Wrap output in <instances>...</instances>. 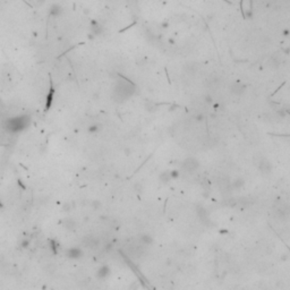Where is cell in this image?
<instances>
[{
  "mask_svg": "<svg viewBox=\"0 0 290 290\" xmlns=\"http://www.w3.org/2000/svg\"><path fill=\"white\" fill-rule=\"evenodd\" d=\"M30 122H31V118L26 115L13 117L5 122V129L10 134H17L26 129L30 126Z\"/></svg>",
  "mask_w": 290,
  "mask_h": 290,
  "instance_id": "cell-1",
  "label": "cell"
},
{
  "mask_svg": "<svg viewBox=\"0 0 290 290\" xmlns=\"http://www.w3.org/2000/svg\"><path fill=\"white\" fill-rule=\"evenodd\" d=\"M113 93L117 101H125L135 93V85L129 80H118Z\"/></svg>",
  "mask_w": 290,
  "mask_h": 290,
  "instance_id": "cell-2",
  "label": "cell"
},
{
  "mask_svg": "<svg viewBox=\"0 0 290 290\" xmlns=\"http://www.w3.org/2000/svg\"><path fill=\"white\" fill-rule=\"evenodd\" d=\"M198 168H200V162H198V160L195 159V158H192V156L185 159L184 162L181 163V169H183L184 171L188 172V174H192L194 171H196Z\"/></svg>",
  "mask_w": 290,
  "mask_h": 290,
  "instance_id": "cell-3",
  "label": "cell"
},
{
  "mask_svg": "<svg viewBox=\"0 0 290 290\" xmlns=\"http://www.w3.org/2000/svg\"><path fill=\"white\" fill-rule=\"evenodd\" d=\"M65 256L69 259H80L83 257V250L80 247H77V246L69 247L65 250Z\"/></svg>",
  "mask_w": 290,
  "mask_h": 290,
  "instance_id": "cell-4",
  "label": "cell"
},
{
  "mask_svg": "<svg viewBox=\"0 0 290 290\" xmlns=\"http://www.w3.org/2000/svg\"><path fill=\"white\" fill-rule=\"evenodd\" d=\"M257 168H259V172L262 174H265V176H266V174H270L272 172V165L270 163V161L264 159V158H262V159L259 160Z\"/></svg>",
  "mask_w": 290,
  "mask_h": 290,
  "instance_id": "cell-5",
  "label": "cell"
},
{
  "mask_svg": "<svg viewBox=\"0 0 290 290\" xmlns=\"http://www.w3.org/2000/svg\"><path fill=\"white\" fill-rule=\"evenodd\" d=\"M110 273H111V270L109 268V265L103 264V265H101V266L98 269V271H96V278H98L99 280H104V279H107V278L110 275Z\"/></svg>",
  "mask_w": 290,
  "mask_h": 290,
  "instance_id": "cell-6",
  "label": "cell"
},
{
  "mask_svg": "<svg viewBox=\"0 0 290 290\" xmlns=\"http://www.w3.org/2000/svg\"><path fill=\"white\" fill-rule=\"evenodd\" d=\"M246 91V85H244L240 82H236L230 86V92L235 95H241Z\"/></svg>",
  "mask_w": 290,
  "mask_h": 290,
  "instance_id": "cell-7",
  "label": "cell"
},
{
  "mask_svg": "<svg viewBox=\"0 0 290 290\" xmlns=\"http://www.w3.org/2000/svg\"><path fill=\"white\" fill-rule=\"evenodd\" d=\"M91 32H92V34L95 36L102 34L103 32L102 25L99 22H96V21H92V23H91Z\"/></svg>",
  "mask_w": 290,
  "mask_h": 290,
  "instance_id": "cell-8",
  "label": "cell"
},
{
  "mask_svg": "<svg viewBox=\"0 0 290 290\" xmlns=\"http://www.w3.org/2000/svg\"><path fill=\"white\" fill-rule=\"evenodd\" d=\"M153 243H154V240H153V237H152L151 235L143 233V235H141V237H139V244L142 246H150L152 245Z\"/></svg>",
  "mask_w": 290,
  "mask_h": 290,
  "instance_id": "cell-9",
  "label": "cell"
},
{
  "mask_svg": "<svg viewBox=\"0 0 290 290\" xmlns=\"http://www.w3.org/2000/svg\"><path fill=\"white\" fill-rule=\"evenodd\" d=\"M230 186H231V189L239 191V189H241L245 186V180L243 178H236L235 180L230 181Z\"/></svg>",
  "mask_w": 290,
  "mask_h": 290,
  "instance_id": "cell-10",
  "label": "cell"
},
{
  "mask_svg": "<svg viewBox=\"0 0 290 290\" xmlns=\"http://www.w3.org/2000/svg\"><path fill=\"white\" fill-rule=\"evenodd\" d=\"M63 13V7L59 4H52L50 7V14L54 15V16H59L60 14Z\"/></svg>",
  "mask_w": 290,
  "mask_h": 290,
  "instance_id": "cell-11",
  "label": "cell"
},
{
  "mask_svg": "<svg viewBox=\"0 0 290 290\" xmlns=\"http://www.w3.org/2000/svg\"><path fill=\"white\" fill-rule=\"evenodd\" d=\"M63 226L67 230H74L76 227V222L73 219H65L63 221Z\"/></svg>",
  "mask_w": 290,
  "mask_h": 290,
  "instance_id": "cell-12",
  "label": "cell"
},
{
  "mask_svg": "<svg viewBox=\"0 0 290 290\" xmlns=\"http://www.w3.org/2000/svg\"><path fill=\"white\" fill-rule=\"evenodd\" d=\"M101 128H102V126L100 124H92V125H90L87 127V133L89 134H98L99 132L101 130Z\"/></svg>",
  "mask_w": 290,
  "mask_h": 290,
  "instance_id": "cell-13",
  "label": "cell"
},
{
  "mask_svg": "<svg viewBox=\"0 0 290 290\" xmlns=\"http://www.w3.org/2000/svg\"><path fill=\"white\" fill-rule=\"evenodd\" d=\"M159 179H160V181L162 184H168L170 180H172V179H171V177H170V172H168V171L162 172V174L159 176Z\"/></svg>",
  "mask_w": 290,
  "mask_h": 290,
  "instance_id": "cell-14",
  "label": "cell"
},
{
  "mask_svg": "<svg viewBox=\"0 0 290 290\" xmlns=\"http://www.w3.org/2000/svg\"><path fill=\"white\" fill-rule=\"evenodd\" d=\"M99 245V240L96 238H93V237H89L87 238V241L85 240V246L87 247H96Z\"/></svg>",
  "mask_w": 290,
  "mask_h": 290,
  "instance_id": "cell-15",
  "label": "cell"
},
{
  "mask_svg": "<svg viewBox=\"0 0 290 290\" xmlns=\"http://www.w3.org/2000/svg\"><path fill=\"white\" fill-rule=\"evenodd\" d=\"M30 244H31L30 239L24 238V239H22V240L19 241V245H18V247H19L21 249H27V248L30 247Z\"/></svg>",
  "mask_w": 290,
  "mask_h": 290,
  "instance_id": "cell-16",
  "label": "cell"
},
{
  "mask_svg": "<svg viewBox=\"0 0 290 290\" xmlns=\"http://www.w3.org/2000/svg\"><path fill=\"white\" fill-rule=\"evenodd\" d=\"M91 206H92L93 210H99V209L102 206V204H101V202L98 201V200H94V201L91 202Z\"/></svg>",
  "mask_w": 290,
  "mask_h": 290,
  "instance_id": "cell-17",
  "label": "cell"
},
{
  "mask_svg": "<svg viewBox=\"0 0 290 290\" xmlns=\"http://www.w3.org/2000/svg\"><path fill=\"white\" fill-rule=\"evenodd\" d=\"M146 110L147 111H155L156 110V104H154V103H146Z\"/></svg>",
  "mask_w": 290,
  "mask_h": 290,
  "instance_id": "cell-18",
  "label": "cell"
},
{
  "mask_svg": "<svg viewBox=\"0 0 290 290\" xmlns=\"http://www.w3.org/2000/svg\"><path fill=\"white\" fill-rule=\"evenodd\" d=\"M170 177H171V179H172V180H176V179H178V177H179V171H178V170H172V171H170Z\"/></svg>",
  "mask_w": 290,
  "mask_h": 290,
  "instance_id": "cell-19",
  "label": "cell"
},
{
  "mask_svg": "<svg viewBox=\"0 0 290 290\" xmlns=\"http://www.w3.org/2000/svg\"><path fill=\"white\" fill-rule=\"evenodd\" d=\"M73 206L74 205H73L72 203H65L63 206V211H65V212H69V211L73 209Z\"/></svg>",
  "mask_w": 290,
  "mask_h": 290,
  "instance_id": "cell-20",
  "label": "cell"
},
{
  "mask_svg": "<svg viewBox=\"0 0 290 290\" xmlns=\"http://www.w3.org/2000/svg\"><path fill=\"white\" fill-rule=\"evenodd\" d=\"M204 101H205L207 104H213V98L211 96L210 94H206V95H204Z\"/></svg>",
  "mask_w": 290,
  "mask_h": 290,
  "instance_id": "cell-21",
  "label": "cell"
},
{
  "mask_svg": "<svg viewBox=\"0 0 290 290\" xmlns=\"http://www.w3.org/2000/svg\"><path fill=\"white\" fill-rule=\"evenodd\" d=\"M204 119H205V117H204V115H203V113H198V115H196V116H195V120L198 121V122L204 121Z\"/></svg>",
  "mask_w": 290,
  "mask_h": 290,
  "instance_id": "cell-22",
  "label": "cell"
},
{
  "mask_svg": "<svg viewBox=\"0 0 290 290\" xmlns=\"http://www.w3.org/2000/svg\"><path fill=\"white\" fill-rule=\"evenodd\" d=\"M50 246H51V249H52V252H54V254H56V253H57V249H56V248H57V243H56L54 240H51V245H50Z\"/></svg>",
  "mask_w": 290,
  "mask_h": 290,
  "instance_id": "cell-23",
  "label": "cell"
},
{
  "mask_svg": "<svg viewBox=\"0 0 290 290\" xmlns=\"http://www.w3.org/2000/svg\"><path fill=\"white\" fill-rule=\"evenodd\" d=\"M169 42L171 43V44H174V39H169Z\"/></svg>",
  "mask_w": 290,
  "mask_h": 290,
  "instance_id": "cell-24",
  "label": "cell"
},
{
  "mask_svg": "<svg viewBox=\"0 0 290 290\" xmlns=\"http://www.w3.org/2000/svg\"><path fill=\"white\" fill-rule=\"evenodd\" d=\"M288 259V256H287V255H283V256H282V261H285V259Z\"/></svg>",
  "mask_w": 290,
  "mask_h": 290,
  "instance_id": "cell-25",
  "label": "cell"
}]
</instances>
